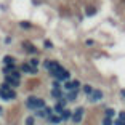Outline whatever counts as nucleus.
<instances>
[{
    "instance_id": "1",
    "label": "nucleus",
    "mask_w": 125,
    "mask_h": 125,
    "mask_svg": "<svg viewBox=\"0 0 125 125\" xmlns=\"http://www.w3.org/2000/svg\"><path fill=\"white\" fill-rule=\"evenodd\" d=\"M35 103H37V98H35V96H29V98H27V101H26V106L31 107V109H34V107H35Z\"/></svg>"
},
{
    "instance_id": "2",
    "label": "nucleus",
    "mask_w": 125,
    "mask_h": 125,
    "mask_svg": "<svg viewBox=\"0 0 125 125\" xmlns=\"http://www.w3.org/2000/svg\"><path fill=\"white\" fill-rule=\"evenodd\" d=\"M79 85H80V83H79V82L77 80H74V82H66V83H64V87H66V90H71V88H77V87H79Z\"/></svg>"
},
{
    "instance_id": "3",
    "label": "nucleus",
    "mask_w": 125,
    "mask_h": 125,
    "mask_svg": "<svg viewBox=\"0 0 125 125\" xmlns=\"http://www.w3.org/2000/svg\"><path fill=\"white\" fill-rule=\"evenodd\" d=\"M101 98H103V93H101L99 90H93V91H91V99H93V101H98V99H101Z\"/></svg>"
},
{
    "instance_id": "4",
    "label": "nucleus",
    "mask_w": 125,
    "mask_h": 125,
    "mask_svg": "<svg viewBox=\"0 0 125 125\" xmlns=\"http://www.w3.org/2000/svg\"><path fill=\"white\" fill-rule=\"evenodd\" d=\"M23 48H26L29 53H37V48H35V47H32L29 42H24V43H23Z\"/></svg>"
},
{
    "instance_id": "5",
    "label": "nucleus",
    "mask_w": 125,
    "mask_h": 125,
    "mask_svg": "<svg viewBox=\"0 0 125 125\" xmlns=\"http://www.w3.org/2000/svg\"><path fill=\"white\" fill-rule=\"evenodd\" d=\"M7 82H8L10 85H13V87H18V85H19V80H18V79H13L11 75L7 77Z\"/></svg>"
},
{
    "instance_id": "6",
    "label": "nucleus",
    "mask_w": 125,
    "mask_h": 125,
    "mask_svg": "<svg viewBox=\"0 0 125 125\" xmlns=\"http://www.w3.org/2000/svg\"><path fill=\"white\" fill-rule=\"evenodd\" d=\"M75 98H77V88L74 90V91H71V93L66 96V99H69V101H72V99H75Z\"/></svg>"
},
{
    "instance_id": "7",
    "label": "nucleus",
    "mask_w": 125,
    "mask_h": 125,
    "mask_svg": "<svg viewBox=\"0 0 125 125\" xmlns=\"http://www.w3.org/2000/svg\"><path fill=\"white\" fill-rule=\"evenodd\" d=\"M61 120H62V119L59 116H51V117H50V122H51V124H59Z\"/></svg>"
},
{
    "instance_id": "8",
    "label": "nucleus",
    "mask_w": 125,
    "mask_h": 125,
    "mask_svg": "<svg viewBox=\"0 0 125 125\" xmlns=\"http://www.w3.org/2000/svg\"><path fill=\"white\" fill-rule=\"evenodd\" d=\"M51 96H55V98H62V93L58 88H55L53 91H51Z\"/></svg>"
},
{
    "instance_id": "9",
    "label": "nucleus",
    "mask_w": 125,
    "mask_h": 125,
    "mask_svg": "<svg viewBox=\"0 0 125 125\" xmlns=\"http://www.w3.org/2000/svg\"><path fill=\"white\" fill-rule=\"evenodd\" d=\"M66 79H69V72H67V71H64V72H62V74H61V75H59V79H58V80H66Z\"/></svg>"
},
{
    "instance_id": "10",
    "label": "nucleus",
    "mask_w": 125,
    "mask_h": 125,
    "mask_svg": "<svg viewBox=\"0 0 125 125\" xmlns=\"http://www.w3.org/2000/svg\"><path fill=\"white\" fill-rule=\"evenodd\" d=\"M106 116L109 117V119L114 117V116H116V111H114V109H106Z\"/></svg>"
},
{
    "instance_id": "11",
    "label": "nucleus",
    "mask_w": 125,
    "mask_h": 125,
    "mask_svg": "<svg viewBox=\"0 0 125 125\" xmlns=\"http://www.w3.org/2000/svg\"><path fill=\"white\" fill-rule=\"evenodd\" d=\"M3 61L7 62V64H10V66H11V64H13V62H15V59H13V58H11V56H5V58H3Z\"/></svg>"
},
{
    "instance_id": "12",
    "label": "nucleus",
    "mask_w": 125,
    "mask_h": 125,
    "mask_svg": "<svg viewBox=\"0 0 125 125\" xmlns=\"http://www.w3.org/2000/svg\"><path fill=\"white\" fill-rule=\"evenodd\" d=\"M82 114H83V107H77L75 112H74V116H79V117H82Z\"/></svg>"
},
{
    "instance_id": "13",
    "label": "nucleus",
    "mask_w": 125,
    "mask_h": 125,
    "mask_svg": "<svg viewBox=\"0 0 125 125\" xmlns=\"http://www.w3.org/2000/svg\"><path fill=\"white\" fill-rule=\"evenodd\" d=\"M71 117V112L69 111H62L61 112V119H69Z\"/></svg>"
},
{
    "instance_id": "14",
    "label": "nucleus",
    "mask_w": 125,
    "mask_h": 125,
    "mask_svg": "<svg viewBox=\"0 0 125 125\" xmlns=\"http://www.w3.org/2000/svg\"><path fill=\"white\" fill-rule=\"evenodd\" d=\"M83 91H85L87 95H91V91H93V88H91L90 85H85V87H83Z\"/></svg>"
},
{
    "instance_id": "15",
    "label": "nucleus",
    "mask_w": 125,
    "mask_h": 125,
    "mask_svg": "<svg viewBox=\"0 0 125 125\" xmlns=\"http://www.w3.org/2000/svg\"><path fill=\"white\" fill-rule=\"evenodd\" d=\"M35 107H45V101H43V99H37Z\"/></svg>"
},
{
    "instance_id": "16",
    "label": "nucleus",
    "mask_w": 125,
    "mask_h": 125,
    "mask_svg": "<svg viewBox=\"0 0 125 125\" xmlns=\"http://www.w3.org/2000/svg\"><path fill=\"white\" fill-rule=\"evenodd\" d=\"M48 116L45 111H37V117H42V119H45V117Z\"/></svg>"
},
{
    "instance_id": "17",
    "label": "nucleus",
    "mask_w": 125,
    "mask_h": 125,
    "mask_svg": "<svg viewBox=\"0 0 125 125\" xmlns=\"http://www.w3.org/2000/svg\"><path fill=\"white\" fill-rule=\"evenodd\" d=\"M19 26L23 27V29H31V23H24V21H23V23H21Z\"/></svg>"
},
{
    "instance_id": "18",
    "label": "nucleus",
    "mask_w": 125,
    "mask_h": 125,
    "mask_svg": "<svg viewBox=\"0 0 125 125\" xmlns=\"http://www.w3.org/2000/svg\"><path fill=\"white\" fill-rule=\"evenodd\" d=\"M34 124V117H29V119H26V125H32Z\"/></svg>"
},
{
    "instance_id": "19",
    "label": "nucleus",
    "mask_w": 125,
    "mask_h": 125,
    "mask_svg": "<svg viewBox=\"0 0 125 125\" xmlns=\"http://www.w3.org/2000/svg\"><path fill=\"white\" fill-rule=\"evenodd\" d=\"M31 66H32V67H37V66H39V59H32V61H31Z\"/></svg>"
},
{
    "instance_id": "20",
    "label": "nucleus",
    "mask_w": 125,
    "mask_h": 125,
    "mask_svg": "<svg viewBox=\"0 0 125 125\" xmlns=\"http://www.w3.org/2000/svg\"><path fill=\"white\" fill-rule=\"evenodd\" d=\"M103 124H104V125H111L112 122H111V119H109V117H106V119L103 120Z\"/></svg>"
},
{
    "instance_id": "21",
    "label": "nucleus",
    "mask_w": 125,
    "mask_h": 125,
    "mask_svg": "<svg viewBox=\"0 0 125 125\" xmlns=\"http://www.w3.org/2000/svg\"><path fill=\"white\" fill-rule=\"evenodd\" d=\"M119 120L125 122V112H120V114H119Z\"/></svg>"
},
{
    "instance_id": "22",
    "label": "nucleus",
    "mask_w": 125,
    "mask_h": 125,
    "mask_svg": "<svg viewBox=\"0 0 125 125\" xmlns=\"http://www.w3.org/2000/svg\"><path fill=\"white\" fill-rule=\"evenodd\" d=\"M45 47H47V48H51V42L47 40V42H45Z\"/></svg>"
},
{
    "instance_id": "23",
    "label": "nucleus",
    "mask_w": 125,
    "mask_h": 125,
    "mask_svg": "<svg viewBox=\"0 0 125 125\" xmlns=\"http://www.w3.org/2000/svg\"><path fill=\"white\" fill-rule=\"evenodd\" d=\"M87 13H90V15H91V13H95V8H87Z\"/></svg>"
},
{
    "instance_id": "24",
    "label": "nucleus",
    "mask_w": 125,
    "mask_h": 125,
    "mask_svg": "<svg viewBox=\"0 0 125 125\" xmlns=\"http://www.w3.org/2000/svg\"><path fill=\"white\" fill-rule=\"evenodd\" d=\"M122 124H124L122 120H116V122H114V125H122Z\"/></svg>"
},
{
    "instance_id": "25",
    "label": "nucleus",
    "mask_w": 125,
    "mask_h": 125,
    "mask_svg": "<svg viewBox=\"0 0 125 125\" xmlns=\"http://www.w3.org/2000/svg\"><path fill=\"white\" fill-rule=\"evenodd\" d=\"M122 95H124V96H125V90H124V91H122Z\"/></svg>"
},
{
    "instance_id": "26",
    "label": "nucleus",
    "mask_w": 125,
    "mask_h": 125,
    "mask_svg": "<svg viewBox=\"0 0 125 125\" xmlns=\"http://www.w3.org/2000/svg\"><path fill=\"white\" fill-rule=\"evenodd\" d=\"M0 112H2V107H0Z\"/></svg>"
},
{
    "instance_id": "27",
    "label": "nucleus",
    "mask_w": 125,
    "mask_h": 125,
    "mask_svg": "<svg viewBox=\"0 0 125 125\" xmlns=\"http://www.w3.org/2000/svg\"><path fill=\"white\" fill-rule=\"evenodd\" d=\"M122 125H125V122H124V124H122Z\"/></svg>"
}]
</instances>
